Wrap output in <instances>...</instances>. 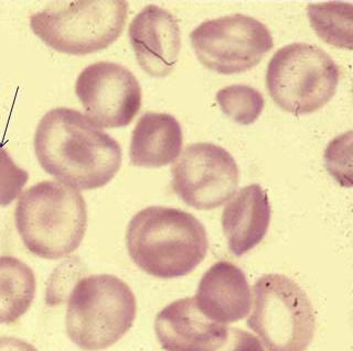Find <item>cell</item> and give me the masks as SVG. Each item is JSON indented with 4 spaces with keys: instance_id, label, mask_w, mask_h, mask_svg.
I'll return each instance as SVG.
<instances>
[{
    "instance_id": "11",
    "label": "cell",
    "mask_w": 353,
    "mask_h": 351,
    "mask_svg": "<svg viewBox=\"0 0 353 351\" xmlns=\"http://www.w3.org/2000/svg\"><path fill=\"white\" fill-rule=\"evenodd\" d=\"M128 38L138 65L147 74L163 78L174 71L181 50V32L168 10L146 6L130 22Z\"/></svg>"
},
{
    "instance_id": "10",
    "label": "cell",
    "mask_w": 353,
    "mask_h": 351,
    "mask_svg": "<svg viewBox=\"0 0 353 351\" xmlns=\"http://www.w3.org/2000/svg\"><path fill=\"white\" fill-rule=\"evenodd\" d=\"M75 94L86 117L106 129L130 125L143 102L135 75L113 62H99L83 70L75 83Z\"/></svg>"
},
{
    "instance_id": "13",
    "label": "cell",
    "mask_w": 353,
    "mask_h": 351,
    "mask_svg": "<svg viewBox=\"0 0 353 351\" xmlns=\"http://www.w3.org/2000/svg\"><path fill=\"white\" fill-rule=\"evenodd\" d=\"M194 301L205 317L219 324L245 319L252 306L245 273L231 262L219 261L201 277Z\"/></svg>"
},
{
    "instance_id": "21",
    "label": "cell",
    "mask_w": 353,
    "mask_h": 351,
    "mask_svg": "<svg viewBox=\"0 0 353 351\" xmlns=\"http://www.w3.org/2000/svg\"><path fill=\"white\" fill-rule=\"evenodd\" d=\"M216 351H265L261 341L251 332L229 328L225 343Z\"/></svg>"
},
{
    "instance_id": "4",
    "label": "cell",
    "mask_w": 353,
    "mask_h": 351,
    "mask_svg": "<svg viewBox=\"0 0 353 351\" xmlns=\"http://www.w3.org/2000/svg\"><path fill=\"white\" fill-rule=\"evenodd\" d=\"M136 313L135 295L124 281L115 275H90L70 294L66 334L83 350H103L126 335Z\"/></svg>"
},
{
    "instance_id": "1",
    "label": "cell",
    "mask_w": 353,
    "mask_h": 351,
    "mask_svg": "<svg viewBox=\"0 0 353 351\" xmlns=\"http://www.w3.org/2000/svg\"><path fill=\"white\" fill-rule=\"evenodd\" d=\"M33 146L42 169L77 191L105 187L121 169L119 143L70 108H55L42 117Z\"/></svg>"
},
{
    "instance_id": "2",
    "label": "cell",
    "mask_w": 353,
    "mask_h": 351,
    "mask_svg": "<svg viewBox=\"0 0 353 351\" xmlns=\"http://www.w3.org/2000/svg\"><path fill=\"white\" fill-rule=\"evenodd\" d=\"M132 260L147 275L176 279L190 275L207 257L209 239L198 218L181 209L149 206L126 231Z\"/></svg>"
},
{
    "instance_id": "5",
    "label": "cell",
    "mask_w": 353,
    "mask_h": 351,
    "mask_svg": "<svg viewBox=\"0 0 353 351\" xmlns=\"http://www.w3.org/2000/svg\"><path fill=\"white\" fill-rule=\"evenodd\" d=\"M123 0L53 1L30 17L31 30L58 52L86 55L110 47L124 30Z\"/></svg>"
},
{
    "instance_id": "12",
    "label": "cell",
    "mask_w": 353,
    "mask_h": 351,
    "mask_svg": "<svg viewBox=\"0 0 353 351\" xmlns=\"http://www.w3.org/2000/svg\"><path fill=\"white\" fill-rule=\"evenodd\" d=\"M154 332L165 351H216L229 328L208 319L194 297L176 299L156 316Z\"/></svg>"
},
{
    "instance_id": "19",
    "label": "cell",
    "mask_w": 353,
    "mask_h": 351,
    "mask_svg": "<svg viewBox=\"0 0 353 351\" xmlns=\"http://www.w3.org/2000/svg\"><path fill=\"white\" fill-rule=\"evenodd\" d=\"M29 180L27 171L19 168L5 149L0 148V206L10 205Z\"/></svg>"
},
{
    "instance_id": "14",
    "label": "cell",
    "mask_w": 353,
    "mask_h": 351,
    "mask_svg": "<svg viewBox=\"0 0 353 351\" xmlns=\"http://www.w3.org/2000/svg\"><path fill=\"white\" fill-rule=\"evenodd\" d=\"M272 209L266 191L251 184L239 191L222 215V227L230 251L236 257L262 242L270 228Z\"/></svg>"
},
{
    "instance_id": "20",
    "label": "cell",
    "mask_w": 353,
    "mask_h": 351,
    "mask_svg": "<svg viewBox=\"0 0 353 351\" xmlns=\"http://www.w3.org/2000/svg\"><path fill=\"white\" fill-rule=\"evenodd\" d=\"M352 132L339 136L329 143L325 151V168L342 187H351L350 178L345 174V160L351 161Z\"/></svg>"
},
{
    "instance_id": "3",
    "label": "cell",
    "mask_w": 353,
    "mask_h": 351,
    "mask_svg": "<svg viewBox=\"0 0 353 351\" xmlns=\"http://www.w3.org/2000/svg\"><path fill=\"white\" fill-rule=\"evenodd\" d=\"M14 220L31 253L48 260L64 258L79 248L85 235V200L65 184L40 182L20 195Z\"/></svg>"
},
{
    "instance_id": "16",
    "label": "cell",
    "mask_w": 353,
    "mask_h": 351,
    "mask_svg": "<svg viewBox=\"0 0 353 351\" xmlns=\"http://www.w3.org/2000/svg\"><path fill=\"white\" fill-rule=\"evenodd\" d=\"M36 288L30 266L10 255L0 257V324H12L27 313Z\"/></svg>"
},
{
    "instance_id": "7",
    "label": "cell",
    "mask_w": 353,
    "mask_h": 351,
    "mask_svg": "<svg viewBox=\"0 0 353 351\" xmlns=\"http://www.w3.org/2000/svg\"><path fill=\"white\" fill-rule=\"evenodd\" d=\"M246 325L268 351H306L314 339L316 316L295 281L270 273L254 284L253 310Z\"/></svg>"
},
{
    "instance_id": "15",
    "label": "cell",
    "mask_w": 353,
    "mask_h": 351,
    "mask_svg": "<svg viewBox=\"0 0 353 351\" xmlns=\"http://www.w3.org/2000/svg\"><path fill=\"white\" fill-rule=\"evenodd\" d=\"M182 143V128L174 116L146 113L132 131L130 162L141 168L165 167L179 158Z\"/></svg>"
},
{
    "instance_id": "9",
    "label": "cell",
    "mask_w": 353,
    "mask_h": 351,
    "mask_svg": "<svg viewBox=\"0 0 353 351\" xmlns=\"http://www.w3.org/2000/svg\"><path fill=\"white\" fill-rule=\"evenodd\" d=\"M171 187L176 196L199 211H211L236 192L240 170L230 152L214 143H193L171 169Z\"/></svg>"
},
{
    "instance_id": "18",
    "label": "cell",
    "mask_w": 353,
    "mask_h": 351,
    "mask_svg": "<svg viewBox=\"0 0 353 351\" xmlns=\"http://www.w3.org/2000/svg\"><path fill=\"white\" fill-rule=\"evenodd\" d=\"M215 99L222 113L242 126L254 124L265 106L262 94L248 85L226 86L216 93Z\"/></svg>"
},
{
    "instance_id": "17",
    "label": "cell",
    "mask_w": 353,
    "mask_h": 351,
    "mask_svg": "<svg viewBox=\"0 0 353 351\" xmlns=\"http://www.w3.org/2000/svg\"><path fill=\"white\" fill-rule=\"evenodd\" d=\"M309 21L319 38L340 49L352 50V5L340 1L307 7Z\"/></svg>"
},
{
    "instance_id": "6",
    "label": "cell",
    "mask_w": 353,
    "mask_h": 351,
    "mask_svg": "<svg viewBox=\"0 0 353 351\" xmlns=\"http://www.w3.org/2000/svg\"><path fill=\"white\" fill-rule=\"evenodd\" d=\"M339 78V67L323 49L292 43L270 58L266 86L281 109L303 116L321 109L334 98Z\"/></svg>"
},
{
    "instance_id": "22",
    "label": "cell",
    "mask_w": 353,
    "mask_h": 351,
    "mask_svg": "<svg viewBox=\"0 0 353 351\" xmlns=\"http://www.w3.org/2000/svg\"><path fill=\"white\" fill-rule=\"evenodd\" d=\"M0 351H38L31 343L14 337H0Z\"/></svg>"
},
{
    "instance_id": "8",
    "label": "cell",
    "mask_w": 353,
    "mask_h": 351,
    "mask_svg": "<svg viewBox=\"0 0 353 351\" xmlns=\"http://www.w3.org/2000/svg\"><path fill=\"white\" fill-rule=\"evenodd\" d=\"M190 41L199 62L222 75L253 69L274 47L268 28L241 14L202 22L190 33Z\"/></svg>"
}]
</instances>
